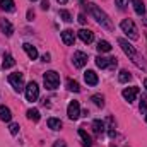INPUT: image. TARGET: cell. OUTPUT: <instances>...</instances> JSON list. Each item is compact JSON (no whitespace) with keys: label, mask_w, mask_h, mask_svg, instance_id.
<instances>
[{"label":"cell","mask_w":147,"mask_h":147,"mask_svg":"<svg viewBox=\"0 0 147 147\" xmlns=\"http://www.w3.org/2000/svg\"><path fill=\"white\" fill-rule=\"evenodd\" d=\"M80 2H84V0H80Z\"/></svg>","instance_id":"cell-40"},{"label":"cell","mask_w":147,"mask_h":147,"mask_svg":"<svg viewBox=\"0 0 147 147\" xmlns=\"http://www.w3.org/2000/svg\"><path fill=\"white\" fill-rule=\"evenodd\" d=\"M98 51H99V53H110L111 51V45L108 43V41H105V39L99 41V43H98Z\"/></svg>","instance_id":"cell-22"},{"label":"cell","mask_w":147,"mask_h":147,"mask_svg":"<svg viewBox=\"0 0 147 147\" xmlns=\"http://www.w3.org/2000/svg\"><path fill=\"white\" fill-rule=\"evenodd\" d=\"M60 17H62L65 22H70V21H72V16H70L69 10H60Z\"/></svg>","instance_id":"cell-28"},{"label":"cell","mask_w":147,"mask_h":147,"mask_svg":"<svg viewBox=\"0 0 147 147\" xmlns=\"http://www.w3.org/2000/svg\"><path fill=\"white\" fill-rule=\"evenodd\" d=\"M77 34H79V38H80V39H82L84 43H91V41L94 39V34H92V33H91L89 29H80V31H79Z\"/></svg>","instance_id":"cell-15"},{"label":"cell","mask_w":147,"mask_h":147,"mask_svg":"<svg viewBox=\"0 0 147 147\" xmlns=\"http://www.w3.org/2000/svg\"><path fill=\"white\" fill-rule=\"evenodd\" d=\"M84 80H86L89 86H96V84L99 82V79H98V74L94 72V70H87V72L84 74Z\"/></svg>","instance_id":"cell-11"},{"label":"cell","mask_w":147,"mask_h":147,"mask_svg":"<svg viewBox=\"0 0 147 147\" xmlns=\"http://www.w3.org/2000/svg\"><path fill=\"white\" fill-rule=\"evenodd\" d=\"M62 41H63L65 45H74V41H75V34H74L72 29H65V31H62Z\"/></svg>","instance_id":"cell-13"},{"label":"cell","mask_w":147,"mask_h":147,"mask_svg":"<svg viewBox=\"0 0 147 147\" xmlns=\"http://www.w3.org/2000/svg\"><path fill=\"white\" fill-rule=\"evenodd\" d=\"M132 5L135 9V12L139 16H144L146 14V7H144V0H132Z\"/></svg>","instance_id":"cell-17"},{"label":"cell","mask_w":147,"mask_h":147,"mask_svg":"<svg viewBox=\"0 0 147 147\" xmlns=\"http://www.w3.org/2000/svg\"><path fill=\"white\" fill-rule=\"evenodd\" d=\"M72 62L77 69H82V67L87 63V55H86L84 51H75L74 57H72Z\"/></svg>","instance_id":"cell-8"},{"label":"cell","mask_w":147,"mask_h":147,"mask_svg":"<svg viewBox=\"0 0 147 147\" xmlns=\"http://www.w3.org/2000/svg\"><path fill=\"white\" fill-rule=\"evenodd\" d=\"M144 87H146V91H147V79L144 80Z\"/></svg>","instance_id":"cell-38"},{"label":"cell","mask_w":147,"mask_h":147,"mask_svg":"<svg viewBox=\"0 0 147 147\" xmlns=\"http://www.w3.org/2000/svg\"><path fill=\"white\" fill-rule=\"evenodd\" d=\"M33 2H34V0H33Z\"/></svg>","instance_id":"cell-41"},{"label":"cell","mask_w":147,"mask_h":147,"mask_svg":"<svg viewBox=\"0 0 147 147\" xmlns=\"http://www.w3.org/2000/svg\"><path fill=\"white\" fill-rule=\"evenodd\" d=\"M48 127H50L51 130H60V128H62V121H60L58 118H50V120H48Z\"/></svg>","instance_id":"cell-23"},{"label":"cell","mask_w":147,"mask_h":147,"mask_svg":"<svg viewBox=\"0 0 147 147\" xmlns=\"http://www.w3.org/2000/svg\"><path fill=\"white\" fill-rule=\"evenodd\" d=\"M146 121H147V115H146Z\"/></svg>","instance_id":"cell-39"},{"label":"cell","mask_w":147,"mask_h":147,"mask_svg":"<svg viewBox=\"0 0 147 147\" xmlns=\"http://www.w3.org/2000/svg\"><path fill=\"white\" fill-rule=\"evenodd\" d=\"M79 137L82 139V146H84V147H91L92 140H91V137L86 134V130H82V128H80V130H79Z\"/></svg>","instance_id":"cell-21"},{"label":"cell","mask_w":147,"mask_h":147,"mask_svg":"<svg viewBox=\"0 0 147 147\" xmlns=\"http://www.w3.org/2000/svg\"><path fill=\"white\" fill-rule=\"evenodd\" d=\"M67 87H69V91H74V92H79V91H80V86H79L75 80H72V79L67 80Z\"/></svg>","instance_id":"cell-26"},{"label":"cell","mask_w":147,"mask_h":147,"mask_svg":"<svg viewBox=\"0 0 147 147\" xmlns=\"http://www.w3.org/2000/svg\"><path fill=\"white\" fill-rule=\"evenodd\" d=\"M115 2H116V5H118L120 9H125L127 3H128V0H115Z\"/></svg>","instance_id":"cell-31"},{"label":"cell","mask_w":147,"mask_h":147,"mask_svg":"<svg viewBox=\"0 0 147 147\" xmlns=\"http://www.w3.org/2000/svg\"><path fill=\"white\" fill-rule=\"evenodd\" d=\"M139 96V87H127L123 89V98L128 101V103H134Z\"/></svg>","instance_id":"cell-10"},{"label":"cell","mask_w":147,"mask_h":147,"mask_svg":"<svg viewBox=\"0 0 147 147\" xmlns=\"http://www.w3.org/2000/svg\"><path fill=\"white\" fill-rule=\"evenodd\" d=\"M9 82H10V86L14 87V91H17V92H21L22 89H26V87H24V77H22L21 72L10 74V75H9Z\"/></svg>","instance_id":"cell-5"},{"label":"cell","mask_w":147,"mask_h":147,"mask_svg":"<svg viewBox=\"0 0 147 147\" xmlns=\"http://www.w3.org/2000/svg\"><path fill=\"white\" fill-rule=\"evenodd\" d=\"M33 17H34V14L29 10V12H28V21H33Z\"/></svg>","instance_id":"cell-35"},{"label":"cell","mask_w":147,"mask_h":147,"mask_svg":"<svg viewBox=\"0 0 147 147\" xmlns=\"http://www.w3.org/2000/svg\"><path fill=\"white\" fill-rule=\"evenodd\" d=\"M147 110V98L144 96L142 99H140V111H146Z\"/></svg>","instance_id":"cell-30"},{"label":"cell","mask_w":147,"mask_h":147,"mask_svg":"<svg viewBox=\"0 0 147 147\" xmlns=\"http://www.w3.org/2000/svg\"><path fill=\"white\" fill-rule=\"evenodd\" d=\"M43 79H45V86L48 89H57L60 86V75L55 72V70H48V72L45 74Z\"/></svg>","instance_id":"cell-4"},{"label":"cell","mask_w":147,"mask_h":147,"mask_svg":"<svg viewBox=\"0 0 147 147\" xmlns=\"http://www.w3.org/2000/svg\"><path fill=\"white\" fill-rule=\"evenodd\" d=\"M67 115H69L70 120H77V118L80 116V105H79V101H72V103L69 105Z\"/></svg>","instance_id":"cell-9"},{"label":"cell","mask_w":147,"mask_h":147,"mask_svg":"<svg viewBox=\"0 0 147 147\" xmlns=\"http://www.w3.org/2000/svg\"><path fill=\"white\" fill-rule=\"evenodd\" d=\"M22 48H24V51L28 53V57H29L31 60H36V58H38V50L31 45V43H24V45H22Z\"/></svg>","instance_id":"cell-14"},{"label":"cell","mask_w":147,"mask_h":147,"mask_svg":"<svg viewBox=\"0 0 147 147\" xmlns=\"http://www.w3.org/2000/svg\"><path fill=\"white\" fill-rule=\"evenodd\" d=\"M92 130H94L96 135H101V134L105 132V123H103L101 120H94V121H92Z\"/></svg>","instance_id":"cell-20"},{"label":"cell","mask_w":147,"mask_h":147,"mask_svg":"<svg viewBox=\"0 0 147 147\" xmlns=\"http://www.w3.org/2000/svg\"><path fill=\"white\" fill-rule=\"evenodd\" d=\"M28 118L33 120V121H38V120L41 118V115H39V111H38L36 108H31V110H28Z\"/></svg>","instance_id":"cell-24"},{"label":"cell","mask_w":147,"mask_h":147,"mask_svg":"<svg viewBox=\"0 0 147 147\" xmlns=\"http://www.w3.org/2000/svg\"><path fill=\"white\" fill-rule=\"evenodd\" d=\"M77 19H79V22H80V24H86V22H87V19H86V16H84V14H79V17H77Z\"/></svg>","instance_id":"cell-32"},{"label":"cell","mask_w":147,"mask_h":147,"mask_svg":"<svg viewBox=\"0 0 147 147\" xmlns=\"http://www.w3.org/2000/svg\"><path fill=\"white\" fill-rule=\"evenodd\" d=\"M0 7H2V10H5V12H14V10H16L14 0H0Z\"/></svg>","instance_id":"cell-16"},{"label":"cell","mask_w":147,"mask_h":147,"mask_svg":"<svg viewBox=\"0 0 147 147\" xmlns=\"http://www.w3.org/2000/svg\"><path fill=\"white\" fill-rule=\"evenodd\" d=\"M0 120L2 121H10L12 120V113L7 106H0Z\"/></svg>","instance_id":"cell-19"},{"label":"cell","mask_w":147,"mask_h":147,"mask_svg":"<svg viewBox=\"0 0 147 147\" xmlns=\"http://www.w3.org/2000/svg\"><path fill=\"white\" fill-rule=\"evenodd\" d=\"M130 79H132L130 72H127V70H120V75H118V80H120V82H123V84H125V82H128Z\"/></svg>","instance_id":"cell-25"},{"label":"cell","mask_w":147,"mask_h":147,"mask_svg":"<svg viewBox=\"0 0 147 147\" xmlns=\"http://www.w3.org/2000/svg\"><path fill=\"white\" fill-rule=\"evenodd\" d=\"M57 2H58V3H62V5H63V3H67V2H69V0H57Z\"/></svg>","instance_id":"cell-37"},{"label":"cell","mask_w":147,"mask_h":147,"mask_svg":"<svg viewBox=\"0 0 147 147\" xmlns=\"http://www.w3.org/2000/svg\"><path fill=\"white\" fill-rule=\"evenodd\" d=\"M89 10H91L92 17L98 21V24H99L101 28H105V29H108V31H113V29H115V26H113L111 19L108 17V14H106L105 10H101L96 3H89Z\"/></svg>","instance_id":"cell-2"},{"label":"cell","mask_w":147,"mask_h":147,"mask_svg":"<svg viewBox=\"0 0 147 147\" xmlns=\"http://www.w3.org/2000/svg\"><path fill=\"white\" fill-rule=\"evenodd\" d=\"M26 98H28V101H36L39 98V87L36 82H29L26 86Z\"/></svg>","instance_id":"cell-7"},{"label":"cell","mask_w":147,"mask_h":147,"mask_svg":"<svg viewBox=\"0 0 147 147\" xmlns=\"http://www.w3.org/2000/svg\"><path fill=\"white\" fill-rule=\"evenodd\" d=\"M53 147H67V144H65L63 140H57V142H55V146H53Z\"/></svg>","instance_id":"cell-34"},{"label":"cell","mask_w":147,"mask_h":147,"mask_svg":"<svg viewBox=\"0 0 147 147\" xmlns=\"http://www.w3.org/2000/svg\"><path fill=\"white\" fill-rule=\"evenodd\" d=\"M91 99H92V103H94L98 108H103V106H105V99H103V96H98V94H96V96H92Z\"/></svg>","instance_id":"cell-27"},{"label":"cell","mask_w":147,"mask_h":147,"mask_svg":"<svg viewBox=\"0 0 147 147\" xmlns=\"http://www.w3.org/2000/svg\"><path fill=\"white\" fill-rule=\"evenodd\" d=\"M9 130H10V134H12V135H17V132H19V125H17V123H10Z\"/></svg>","instance_id":"cell-29"},{"label":"cell","mask_w":147,"mask_h":147,"mask_svg":"<svg viewBox=\"0 0 147 147\" xmlns=\"http://www.w3.org/2000/svg\"><path fill=\"white\" fill-rule=\"evenodd\" d=\"M120 28L130 39H139V29H137V26H135V22L132 19H123Z\"/></svg>","instance_id":"cell-3"},{"label":"cell","mask_w":147,"mask_h":147,"mask_svg":"<svg viewBox=\"0 0 147 147\" xmlns=\"http://www.w3.org/2000/svg\"><path fill=\"white\" fill-rule=\"evenodd\" d=\"M118 45L121 46V50L125 51V55L139 67V69H144V70H147V63H146V60H144V57H140L139 55V51L125 39V38H118Z\"/></svg>","instance_id":"cell-1"},{"label":"cell","mask_w":147,"mask_h":147,"mask_svg":"<svg viewBox=\"0 0 147 147\" xmlns=\"http://www.w3.org/2000/svg\"><path fill=\"white\" fill-rule=\"evenodd\" d=\"M43 60L45 62H50V55H43Z\"/></svg>","instance_id":"cell-36"},{"label":"cell","mask_w":147,"mask_h":147,"mask_svg":"<svg viewBox=\"0 0 147 147\" xmlns=\"http://www.w3.org/2000/svg\"><path fill=\"white\" fill-rule=\"evenodd\" d=\"M96 65L99 69H115L116 67V58H113V57H98Z\"/></svg>","instance_id":"cell-6"},{"label":"cell","mask_w":147,"mask_h":147,"mask_svg":"<svg viewBox=\"0 0 147 147\" xmlns=\"http://www.w3.org/2000/svg\"><path fill=\"white\" fill-rule=\"evenodd\" d=\"M41 9H43V10H48V9H50V3H48L46 0H43V2H41Z\"/></svg>","instance_id":"cell-33"},{"label":"cell","mask_w":147,"mask_h":147,"mask_svg":"<svg viewBox=\"0 0 147 147\" xmlns=\"http://www.w3.org/2000/svg\"><path fill=\"white\" fill-rule=\"evenodd\" d=\"M16 65V60H14V57L12 55H3V62H2V69H10V67H14Z\"/></svg>","instance_id":"cell-18"},{"label":"cell","mask_w":147,"mask_h":147,"mask_svg":"<svg viewBox=\"0 0 147 147\" xmlns=\"http://www.w3.org/2000/svg\"><path fill=\"white\" fill-rule=\"evenodd\" d=\"M0 31H2L5 36H12V33H14V26H12L9 21L2 19V21H0Z\"/></svg>","instance_id":"cell-12"}]
</instances>
